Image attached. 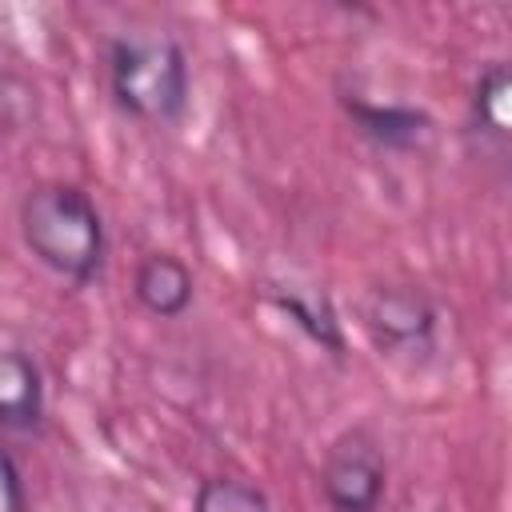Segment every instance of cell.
I'll return each mask as SVG.
<instances>
[{
  "instance_id": "obj_3",
  "label": "cell",
  "mask_w": 512,
  "mask_h": 512,
  "mask_svg": "<svg viewBox=\"0 0 512 512\" xmlns=\"http://www.w3.org/2000/svg\"><path fill=\"white\" fill-rule=\"evenodd\" d=\"M320 488L332 512H380L388 492V460L380 444L364 428L344 432L324 456Z\"/></svg>"
},
{
  "instance_id": "obj_7",
  "label": "cell",
  "mask_w": 512,
  "mask_h": 512,
  "mask_svg": "<svg viewBox=\"0 0 512 512\" xmlns=\"http://www.w3.org/2000/svg\"><path fill=\"white\" fill-rule=\"evenodd\" d=\"M344 112L364 140H372L376 148H388V152L416 148L432 128V120L408 104H368V100L344 96Z\"/></svg>"
},
{
  "instance_id": "obj_1",
  "label": "cell",
  "mask_w": 512,
  "mask_h": 512,
  "mask_svg": "<svg viewBox=\"0 0 512 512\" xmlns=\"http://www.w3.org/2000/svg\"><path fill=\"white\" fill-rule=\"evenodd\" d=\"M20 236L24 248L56 276L72 284H92L104 268L108 236L96 200L64 180L36 184L20 200Z\"/></svg>"
},
{
  "instance_id": "obj_6",
  "label": "cell",
  "mask_w": 512,
  "mask_h": 512,
  "mask_svg": "<svg viewBox=\"0 0 512 512\" xmlns=\"http://www.w3.org/2000/svg\"><path fill=\"white\" fill-rule=\"evenodd\" d=\"M44 420V372L20 348H0V428L28 432Z\"/></svg>"
},
{
  "instance_id": "obj_11",
  "label": "cell",
  "mask_w": 512,
  "mask_h": 512,
  "mask_svg": "<svg viewBox=\"0 0 512 512\" xmlns=\"http://www.w3.org/2000/svg\"><path fill=\"white\" fill-rule=\"evenodd\" d=\"M0 512H28V488L12 460V452L0 444Z\"/></svg>"
},
{
  "instance_id": "obj_8",
  "label": "cell",
  "mask_w": 512,
  "mask_h": 512,
  "mask_svg": "<svg viewBox=\"0 0 512 512\" xmlns=\"http://www.w3.org/2000/svg\"><path fill=\"white\" fill-rule=\"evenodd\" d=\"M272 304L320 348H328L332 356H344V332H340V320L328 304V296L320 292H304V288H276L272 292Z\"/></svg>"
},
{
  "instance_id": "obj_9",
  "label": "cell",
  "mask_w": 512,
  "mask_h": 512,
  "mask_svg": "<svg viewBox=\"0 0 512 512\" xmlns=\"http://www.w3.org/2000/svg\"><path fill=\"white\" fill-rule=\"evenodd\" d=\"M508 92H512V76L504 60H492L480 68L476 84H472V124L496 140L508 136Z\"/></svg>"
},
{
  "instance_id": "obj_5",
  "label": "cell",
  "mask_w": 512,
  "mask_h": 512,
  "mask_svg": "<svg viewBox=\"0 0 512 512\" xmlns=\"http://www.w3.org/2000/svg\"><path fill=\"white\" fill-rule=\"evenodd\" d=\"M192 272L180 256L172 252H148L140 264H136V276H132V296L140 300L144 312L160 316V320H176L188 312L192 304Z\"/></svg>"
},
{
  "instance_id": "obj_2",
  "label": "cell",
  "mask_w": 512,
  "mask_h": 512,
  "mask_svg": "<svg viewBox=\"0 0 512 512\" xmlns=\"http://www.w3.org/2000/svg\"><path fill=\"white\" fill-rule=\"evenodd\" d=\"M108 84L120 112L172 124L188 108L192 76L184 48L164 32H124L108 48Z\"/></svg>"
},
{
  "instance_id": "obj_4",
  "label": "cell",
  "mask_w": 512,
  "mask_h": 512,
  "mask_svg": "<svg viewBox=\"0 0 512 512\" xmlns=\"http://www.w3.org/2000/svg\"><path fill=\"white\" fill-rule=\"evenodd\" d=\"M436 304L412 284H384L364 304V328L380 352H424L436 336Z\"/></svg>"
},
{
  "instance_id": "obj_10",
  "label": "cell",
  "mask_w": 512,
  "mask_h": 512,
  "mask_svg": "<svg viewBox=\"0 0 512 512\" xmlns=\"http://www.w3.org/2000/svg\"><path fill=\"white\" fill-rule=\"evenodd\" d=\"M192 512H272L268 496L248 484V480H236V476H208L200 488H196V500H192Z\"/></svg>"
}]
</instances>
